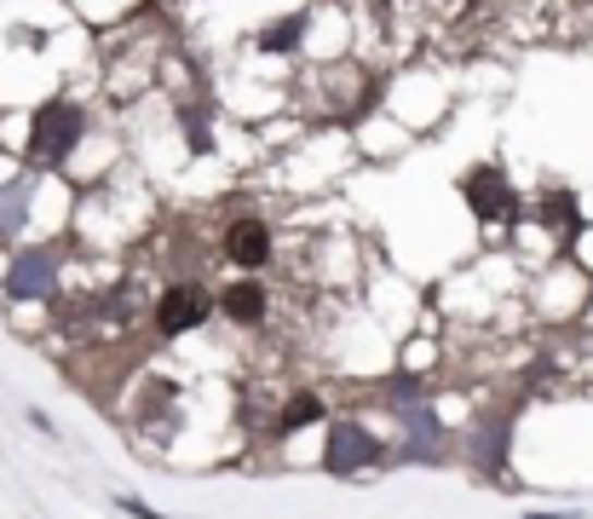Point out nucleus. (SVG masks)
Listing matches in <instances>:
<instances>
[{"mask_svg":"<svg viewBox=\"0 0 593 519\" xmlns=\"http://www.w3.org/2000/svg\"><path fill=\"white\" fill-rule=\"evenodd\" d=\"M81 133H87V116H81V105H70V98H52V105H40V116H35L29 156H35L40 168H58V162H70V150L81 145Z\"/></svg>","mask_w":593,"mask_h":519,"instance_id":"f257e3e1","label":"nucleus"},{"mask_svg":"<svg viewBox=\"0 0 593 519\" xmlns=\"http://www.w3.org/2000/svg\"><path fill=\"white\" fill-rule=\"evenodd\" d=\"M375 462H380V438L363 422H335L329 427V445H323V468L329 473H363Z\"/></svg>","mask_w":593,"mask_h":519,"instance_id":"f03ea898","label":"nucleus"},{"mask_svg":"<svg viewBox=\"0 0 593 519\" xmlns=\"http://www.w3.org/2000/svg\"><path fill=\"white\" fill-rule=\"evenodd\" d=\"M208 312H214V301H208L202 283H173V289H161V301H156V329L161 335H191V329L208 324Z\"/></svg>","mask_w":593,"mask_h":519,"instance_id":"7ed1b4c3","label":"nucleus"},{"mask_svg":"<svg viewBox=\"0 0 593 519\" xmlns=\"http://www.w3.org/2000/svg\"><path fill=\"white\" fill-rule=\"evenodd\" d=\"M461 191H467V203H473V219H513V208H519V196H513V185H507V173L501 168H473L461 179Z\"/></svg>","mask_w":593,"mask_h":519,"instance_id":"20e7f679","label":"nucleus"},{"mask_svg":"<svg viewBox=\"0 0 593 519\" xmlns=\"http://www.w3.org/2000/svg\"><path fill=\"white\" fill-rule=\"evenodd\" d=\"M52 289H58V254L29 249V254L12 260V271H7V301H47Z\"/></svg>","mask_w":593,"mask_h":519,"instance_id":"39448f33","label":"nucleus"},{"mask_svg":"<svg viewBox=\"0 0 593 519\" xmlns=\"http://www.w3.org/2000/svg\"><path fill=\"white\" fill-rule=\"evenodd\" d=\"M225 254H231V266H265L271 260V231H265V219H231V231H225Z\"/></svg>","mask_w":593,"mask_h":519,"instance_id":"423d86ee","label":"nucleus"},{"mask_svg":"<svg viewBox=\"0 0 593 519\" xmlns=\"http://www.w3.org/2000/svg\"><path fill=\"white\" fill-rule=\"evenodd\" d=\"M398 410V422H403V456H421L433 450V438H438V415H433V405L426 398H403V405H392Z\"/></svg>","mask_w":593,"mask_h":519,"instance_id":"0eeeda50","label":"nucleus"},{"mask_svg":"<svg viewBox=\"0 0 593 519\" xmlns=\"http://www.w3.org/2000/svg\"><path fill=\"white\" fill-rule=\"evenodd\" d=\"M219 312L231 317V324H242V329H254L259 317H265V289L254 283V277H242V283H231L219 294Z\"/></svg>","mask_w":593,"mask_h":519,"instance_id":"6e6552de","label":"nucleus"},{"mask_svg":"<svg viewBox=\"0 0 593 519\" xmlns=\"http://www.w3.org/2000/svg\"><path fill=\"white\" fill-rule=\"evenodd\" d=\"M467 450H473V462L496 473L507 462V415H484V422L473 427V438H467Z\"/></svg>","mask_w":593,"mask_h":519,"instance_id":"1a4fd4ad","label":"nucleus"},{"mask_svg":"<svg viewBox=\"0 0 593 519\" xmlns=\"http://www.w3.org/2000/svg\"><path fill=\"white\" fill-rule=\"evenodd\" d=\"M312 422H323V398L317 393H294L289 405H282V415H277L282 433H300V427H312Z\"/></svg>","mask_w":593,"mask_h":519,"instance_id":"9d476101","label":"nucleus"},{"mask_svg":"<svg viewBox=\"0 0 593 519\" xmlns=\"http://www.w3.org/2000/svg\"><path fill=\"white\" fill-rule=\"evenodd\" d=\"M24 219H29V179H17V185L0 191V237H12Z\"/></svg>","mask_w":593,"mask_h":519,"instance_id":"9b49d317","label":"nucleus"},{"mask_svg":"<svg viewBox=\"0 0 593 519\" xmlns=\"http://www.w3.org/2000/svg\"><path fill=\"white\" fill-rule=\"evenodd\" d=\"M542 214H547V226H559L565 237H577V231H582V208H577V196H570V191H554Z\"/></svg>","mask_w":593,"mask_h":519,"instance_id":"f8f14e48","label":"nucleus"},{"mask_svg":"<svg viewBox=\"0 0 593 519\" xmlns=\"http://www.w3.org/2000/svg\"><path fill=\"white\" fill-rule=\"evenodd\" d=\"M300 35H305V17L294 12V17H282V24H271V29L259 35V52H294Z\"/></svg>","mask_w":593,"mask_h":519,"instance_id":"ddd939ff","label":"nucleus"},{"mask_svg":"<svg viewBox=\"0 0 593 519\" xmlns=\"http://www.w3.org/2000/svg\"><path fill=\"white\" fill-rule=\"evenodd\" d=\"M116 503L128 508L133 519H168V514H156V508H145V503H138V496H116Z\"/></svg>","mask_w":593,"mask_h":519,"instance_id":"4468645a","label":"nucleus"}]
</instances>
